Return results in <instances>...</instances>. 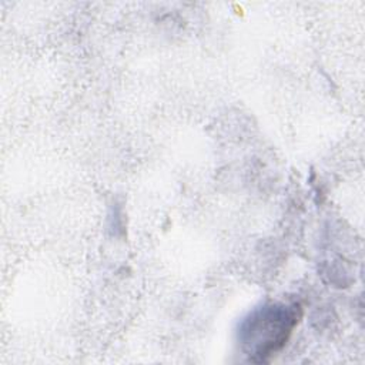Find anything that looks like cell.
<instances>
[{
    "mask_svg": "<svg viewBox=\"0 0 365 365\" xmlns=\"http://www.w3.org/2000/svg\"><path fill=\"white\" fill-rule=\"evenodd\" d=\"M299 319L298 304H264L241 322L238 331L241 349L251 362L269 361L287 344Z\"/></svg>",
    "mask_w": 365,
    "mask_h": 365,
    "instance_id": "1",
    "label": "cell"
}]
</instances>
